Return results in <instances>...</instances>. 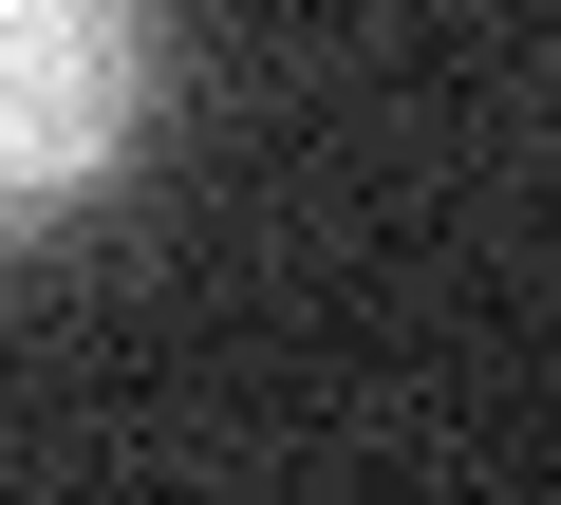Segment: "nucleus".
I'll return each mask as SVG.
<instances>
[{
    "label": "nucleus",
    "instance_id": "obj_1",
    "mask_svg": "<svg viewBox=\"0 0 561 505\" xmlns=\"http://www.w3.org/2000/svg\"><path fill=\"white\" fill-rule=\"evenodd\" d=\"M169 76V0H0V243H38Z\"/></svg>",
    "mask_w": 561,
    "mask_h": 505
}]
</instances>
